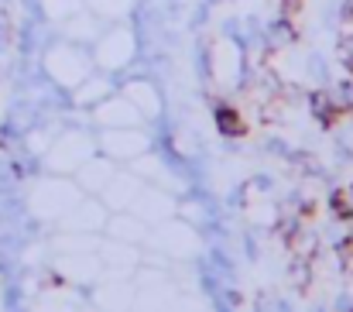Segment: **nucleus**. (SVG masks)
I'll use <instances>...</instances> for the list:
<instances>
[{"label": "nucleus", "mask_w": 353, "mask_h": 312, "mask_svg": "<svg viewBox=\"0 0 353 312\" xmlns=\"http://www.w3.org/2000/svg\"><path fill=\"white\" fill-rule=\"evenodd\" d=\"M340 62L347 72H353V38H340Z\"/></svg>", "instance_id": "20e7f679"}, {"label": "nucleus", "mask_w": 353, "mask_h": 312, "mask_svg": "<svg viewBox=\"0 0 353 312\" xmlns=\"http://www.w3.org/2000/svg\"><path fill=\"white\" fill-rule=\"evenodd\" d=\"M288 3H292V0H288Z\"/></svg>", "instance_id": "39448f33"}, {"label": "nucleus", "mask_w": 353, "mask_h": 312, "mask_svg": "<svg viewBox=\"0 0 353 312\" xmlns=\"http://www.w3.org/2000/svg\"><path fill=\"white\" fill-rule=\"evenodd\" d=\"M216 127H220L223 137H243L247 134V124H243L240 110H234V106H216Z\"/></svg>", "instance_id": "f03ea898"}, {"label": "nucleus", "mask_w": 353, "mask_h": 312, "mask_svg": "<svg viewBox=\"0 0 353 312\" xmlns=\"http://www.w3.org/2000/svg\"><path fill=\"white\" fill-rule=\"evenodd\" d=\"M330 209H333L340 220H350L353 216V186H340V189H333V196H330Z\"/></svg>", "instance_id": "7ed1b4c3"}, {"label": "nucleus", "mask_w": 353, "mask_h": 312, "mask_svg": "<svg viewBox=\"0 0 353 312\" xmlns=\"http://www.w3.org/2000/svg\"><path fill=\"white\" fill-rule=\"evenodd\" d=\"M309 106H312V117L323 124V127H333L336 124V117H340V110H336V104H333V93H312L309 97Z\"/></svg>", "instance_id": "f257e3e1"}]
</instances>
